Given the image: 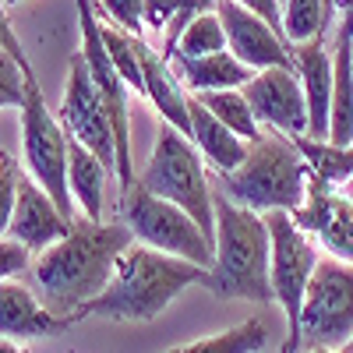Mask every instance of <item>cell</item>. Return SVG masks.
<instances>
[{"label":"cell","instance_id":"cell-26","mask_svg":"<svg viewBox=\"0 0 353 353\" xmlns=\"http://www.w3.org/2000/svg\"><path fill=\"white\" fill-rule=\"evenodd\" d=\"M194 99L209 110L219 124H226L237 138H244L248 145H254L261 138V124H258V117L251 113V106H248L241 88H226V92H201Z\"/></svg>","mask_w":353,"mask_h":353},{"label":"cell","instance_id":"cell-41","mask_svg":"<svg viewBox=\"0 0 353 353\" xmlns=\"http://www.w3.org/2000/svg\"><path fill=\"white\" fill-rule=\"evenodd\" d=\"M4 4H8V8H11V4H21V0H4Z\"/></svg>","mask_w":353,"mask_h":353},{"label":"cell","instance_id":"cell-33","mask_svg":"<svg viewBox=\"0 0 353 353\" xmlns=\"http://www.w3.org/2000/svg\"><path fill=\"white\" fill-rule=\"evenodd\" d=\"M216 8H219V0H181V14H176V21L166 28V50L176 43V36H181L198 14H209V11H216Z\"/></svg>","mask_w":353,"mask_h":353},{"label":"cell","instance_id":"cell-31","mask_svg":"<svg viewBox=\"0 0 353 353\" xmlns=\"http://www.w3.org/2000/svg\"><path fill=\"white\" fill-rule=\"evenodd\" d=\"M96 14L110 18L117 28H121V32L138 36L141 25H145V0H99Z\"/></svg>","mask_w":353,"mask_h":353},{"label":"cell","instance_id":"cell-40","mask_svg":"<svg viewBox=\"0 0 353 353\" xmlns=\"http://www.w3.org/2000/svg\"><path fill=\"white\" fill-rule=\"evenodd\" d=\"M307 353H343V350H307Z\"/></svg>","mask_w":353,"mask_h":353},{"label":"cell","instance_id":"cell-17","mask_svg":"<svg viewBox=\"0 0 353 353\" xmlns=\"http://www.w3.org/2000/svg\"><path fill=\"white\" fill-rule=\"evenodd\" d=\"M78 321V314H53L32 290L8 279L0 283V339H39V336H61Z\"/></svg>","mask_w":353,"mask_h":353},{"label":"cell","instance_id":"cell-5","mask_svg":"<svg viewBox=\"0 0 353 353\" xmlns=\"http://www.w3.org/2000/svg\"><path fill=\"white\" fill-rule=\"evenodd\" d=\"M138 184L145 191H152L156 198L173 201L176 209H184L201 226L205 237L216 244V209H212L216 191L209 184V173H205V159L188 134L163 124L149 163L138 173Z\"/></svg>","mask_w":353,"mask_h":353},{"label":"cell","instance_id":"cell-38","mask_svg":"<svg viewBox=\"0 0 353 353\" xmlns=\"http://www.w3.org/2000/svg\"><path fill=\"white\" fill-rule=\"evenodd\" d=\"M339 350H343V353H353V336H350V339H346V343H343Z\"/></svg>","mask_w":353,"mask_h":353},{"label":"cell","instance_id":"cell-8","mask_svg":"<svg viewBox=\"0 0 353 353\" xmlns=\"http://www.w3.org/2000/svg\"><path fill=\"white\" fill-rule=\"evenodd\" d=\"M68 149L71 138L61 121L50 113L36 71L25 78V103H21V152L28 176L57 201L71 223H74V198L68 191Z\"/></svg>","mask_w":353,"mask_h":353},{"label":"cell","instance_id":"cell-4","mask_svg":"<svg viewBox=\"0 0 353 353\" xmlns=\"http://www.w3.org/2000/svg\"><path fill=\"white\" fill-rule=\"evenodd\" d=\"M307 163L286 134H261L237 170L216 173V184L219 194H226L233 205L269 216L301 209L307 194Z\"/></svg>","mask_w":353,"mask_h":353},{"label":"cell","instance_id":"cell-11","mask_svg":"<svg viewBox=\"0 0 353 353\" xmlns=\"http://www.w3.org/2000/svg\"><path fill=\"white\" fill-rule=\"evenodd\" d=\"M61 128L68 131L71 141L85 145L88 152H96L117 176V141H113V124H110V113L106 103L99 96V88L88 74V64L81 50L71 57L68 64V78H64V99H61Z\"/></svg>","mask_w":353,"mask_h":353},{"label":"cell","instance_id":"cell-39","mask_svg":"<svg viewBox=\"0 0 353 353\" xmlns=\"http://www.w3.org/2000/svg\"><path fill=\"white\" fill-rule=\"evenodd\" d=\"M336 4H339V0H325V8H329V18L336 14Z\"/></svg>","mask_w":353,"mask_h":353},{"label":"cell","instance_id":"cell-14","mask_svg":"<svg viewBox=\"0 0 353 353\" xmlns=\"http://www.w3.org/2000/svg\"><path fill=\"white\" fill-rule=\"evenodd\" d=\"M219 21H223V32H226V50L237 57L241 64H248L251 71H269V68H293V57H290V43L283 32L251 14L248 8L233 4V0H219L216 8Z\"/></svg>","mask_w":353,"mask_h":353},{"label":"cell","instance_id":"cell-1","mask_svg":"<svg viewBox=\"0 0 353 353\" xmlns=\"http://www.w3.org/2000/svg\"><path fill=\"white\" fill-rule=\"evenodd\" d=\"M131 244L134 233L121 219L117 223L74 219L68 237L46 248L32 265L43 304L53 314H78L88 301H96L110 286L117 261Z\"/></svg>","mask_w":353,"mask_h":353},{"label":"cell","instance_id":"cell-25","mask_svg":"<svg viewBox=\"0 0 353 353\" xmlns=\"http://www.w3.org/2000/svg\"><path fill=\"white\" fill-rule=\"evenodd\" d=\"M265 343H269V332H265V321L261 318H248L241 325H233L226 332L216 336H205L184 346H173L166 353H258Z\"/></svg>","mask_w":353,"mask_h":353},{"label":"cell","instance_id":"cell-6","mask_svg":"<svg viewBox=\"0 0 353 353\" xmlns=\"http://www.w3.org/2000/svg\"><path fill=\"white\" fill-rule=\"evenodd\" d=\"M269 237H272V261H269V286L272 301L286 314V339L279 353H304L301 350V314L311 276L318 269V248L311 233H304L293 223L290 212H269Z\"/></svg>","mask_w":353,"mask_h":353},{"label":"cell","instance_id":"cell-27","mask_svg":"<svg viewBox=\"0 0 353 353\" xmlns=\"http://www.w3.org/2000/svg\"><path fill=\"white\" fill-rule=\"evenodd\" d=\"M329 21L325 0H283V36L290 46L325 36Z\"/></svg>","mask_w":353,"mask_h":353},{"label":"cell","instance_id":"cell-32","mask_svg":"<svg viewBox=\"0 0 353 353\" xmlns=\"http://www.w3.org/2000/svg\"><path fill=\"white\" fill-rule=\"evenodd\" d=\"M28 261H32V251L21 248L18 241H4V237H0V283L21 276L28 269Z\"/></svg>","mask_w":353,"mask_h":353},{"label":"cell","instance_id":"cell-18","mask_svg":"<svg viewBox=\"0 0 353 353\" xmlns=\"http://www.w3.org/2000/svg\"><path fill=\"white\" fill-rule=\"evenodd\" d=\"M138 46V61H141V74H145V99H149L159 113V121L176 128L181 134L191 138V113H188V92L181 88L173 64L163 53H156L141 36L134 39Z\"/></svg>","mask_w":353,"mask_h":353},{"label":"cell","instance_id":"cell-22","mask_svg":"<svg viewBox=\"0 0 353 353\" xmlns=\"http://www.w3.org/2000/svg\"><path fill=\"white\" fill-rule=\"evenodd\" d=\"M332 128L329 141L332 145H353V64L350 39H332Z\"/></svg>","mask_w":353,"mask_h":353},{"label":"cell","instance_id":"cell-20","mask_svg":"<svg viewBox=\"0 0 353 353\" xmlns=\"http://www.w3.org/2000/svg\"><path fill=\"white\" fill-rule=\"evenodd\" d=\"M110 173L113 170L96 152H88L85 145L71 141V149H68V191L74 198V209L85 212V219H99L103 223Z\"/></svg>","mask_w":353,"mask_h":353},{"label":"cell","instance_id":"cell-10","mask_svg":"<svg viewBox=\"0 0 353 353\" xmlns=\"http://www.w3.org/2000/svg\"><path fill=\"white\" fill-rule=\"evenodd\" d=\"M353 336V265L339 258H318L311 276L304 314H301V350H339Z\"/></svg>","mask_w":353,"mask_h":353},{"label":"cell","instance_id":"cell-30","mask_svg":"<svg viewBox=\"0 0 353 353\" xmlns=\"http://www.w3.org/2000/svg\"><path fill=\"white\" fill-rule=\"evenodd\" d=\"M32 71H25L18 64V57H11L8 50H0V110L18 106L25 103V78Z\"/></svg>","mask_w":353,"mask_h":353},{"label":"cell","instance_id":"cell-2","mask_svg":"<svg viewBox=\"0 0 353 353\" xmlns=\"http://www.w3.org/2000/svg\"><path fill=\"white\" fill-rule=\"evenodd\" d=\"M188 286H212V269H201L194 261L173 258L152 248H138L131 244L117 272L110 279V286L99 293L96 301H88L78 318H110V321H152L159 318Z\"/></svg>","mask_w":353,"mask_h":353},{"label":"cell","instance_id":"cell-19","mask_svg":"<svg viewBox=\"0 0 353 353\" xmlns=\"http://www.w3.org/2000/svg\"><path fill=\"white\" fill-rule=\"evenodd\" d=\"M188 113H191V141L212 173H230L248 159L251 145L244 138H237L226 124H219L191 92H188Z\"/></svg>","mask_w":353,"mask_h":353},{"label":"cell","instance_id":"cell-28","mask_svg":"<svg viewBox=\"0 0 353 353\" xmlns=\"http://www.w3.org/2000/svg\"><path fill=\"white\" fill-rule=\"evenodd\" d=\"M99 36H103V43H106V53H110L117 74L124 78V85L131 88V92L145 96V74H141L138 46H134L138 36H128V32H121L117 25H103V21H99Z\"/></svg>","mask_w":353,"mask_h":353},{"label":"cell","instance_id":"cell-16","mask_svg":"<svg viewBox=\"0 0 353 353\" xmlns=\"http://www.w3.org/2000/svg\"><path fill=\"white\" fill-rule=\"evenodd\" d=\"M11 241H18L28 251H46L57 241H64L71 233V219L57 209V201L32 181L28 173H21L18 184V201H14V219H11Z\"/></svg>","mask_w":353,"mask_h":353},{"label":"cell","instance_id":"cell-3","mask_svg":"<svg viewBox=\"0 0 353 353\" xmlns=\"http://www.w3.org/2000/svg\"><path fill=\"white\" fill-rule=\"evenodd\" d=\"M212 209H216V265L209 293L241 297L251 304H272V286H269L272 237L265 216L241 209L219 191L212 198Z\"/></svg>","mask_w":353,"mask_h":353},{"label":"cell","instance_id":"cell-7","mask_svg":"<svg viewBox=\"0 0 353 353\" xmlns=\"http://www.w3.org/2000/svg\"><path fill=\"white\" fill-rule=\"evenodd\" d=\"M121 223L134 233V241L152 251L194 261L201 269L216 265V244L201 233V226L173 201H163L152 191H145L138 181L131 191L121 194Z\"/></svg>","mask_w":353,"mask_h":353},{"label":"cell","instance_id":"cell-13","mask_svg":"<svg viewBox=\"0 0 353 353\" xmlns=\"http://www.w3.org/2000/svg\"><path fill=\"white\" fill-rule=\"evenodd\" d=\"M304 233L329 248V258L353 265V201L343 198L329 181L307 173V194L297 212H290Z\"/></svg>","mask_w":353,"mask_h":353},{"label":"cell","instance_id":"cell-12","mask_svg":"<svg viewBox=\"0 0 353 353\" xmlns=\"http://www.w3.org/2000/svg\"><path fill=\"white\" fill-rule=\"evenodd\" d=\"M244 99L251 113L258 117V124H269L272 131L297 138L307 134V103H304V88L293 68H269L258 71L244 88Z\"/></svg>","mask_w":353,"mask_h":353},{"label":"cell","instance_id":"cell-23","mask_svg":"<svg viewBox=\"0 0 353 353\" xmlns=\"http://www.w3.org/2000/svg\"><path fill=\"white\" fill-rule=\"evenodd\" d=\"M290 141L314 176L329 181L332 188L353 181V145H332V141H318V138H307V134H297Z\"/></svg>","mask_w":353,"mask_h":353},{"label":"cell","instance_id":"cell-29","mask_svg":"<svg viewBox=\"0 0 353 353\" xmlns=\"http://www.w3.org/2000/svg\"><path fill=\"white\" fill-rule=\"evenodd\" d=\"M18 184H21V166L14 163L11 152H0V237L11 230L14 201H18Z\"/></svg>","mask_w":353,"mask_h":353},{"label":"cell","instance_id":"cell-24","mask_svg":"<svg viewBox=\"0 0 353 353\" xmlns=\"http://www.w3.org/2000/svg\"><path fill=\"white\" fill-rule=\"evenodd\" d=\"M223 50H226L223 21H219L216 11H209V14H198L163 57L173 64V61H201V57H212V53H223Z\"/></svg>","mask_w":353,"mask_h":353},{"label":"cell","instance_id":"cell-15","mask_svg":"<svg viewBox=\"0 0 353 353\" xmlns=\"http://www.w3.org/2000/svg\"><path fill=\"white\" fill-rule=\"evenodd\" d=\"M293 71L301 78L304 103H307V138L329 141L332 128V50L325 46V36L290 46Z\"/></svg>","mask_w":353,"mask_h":353},{"label":"cell","instance_id":"cell-35","mask_svg":"<svg viewBox=\"0 0 353 353\" xmlns=\"http://www.w3.org/2000/svg\"><path fill=\"white\" fill-rule=\"evenodd\" d=\"M0 50H8L11 57H18V64L25 68V71H32V64H28V53L21 50V43H18V36H14V25H11V18H8V4L0 0Z\"/></svg>","mask_w":353,"mask_h":353},{"label":"cell","instance_id":"cell-21","mask_svg":"<svg viewBox=\"0 0 353 353\" xmlns=\"http://www.w3.org/2000/svg\"><path fill=\"white\" fill-rule=\"evenodd\" d=\"M173 71L181 78V85L188 88L191 96L201 92H226V88H244L254 71L248 64H241L230 50L201 57V61H173Z\"/></svg>","mask_w":353,"mask_h":353},{"label":"cell","instance_id":"cell-42","mask_svg":"<svg viewBox=\"0 0 353 353\" xmlns=\"http://www.w3.org/2000/svg\"><path fill=\"white\" fill-rule=\"evenodd\" d=\"M350 64H353V53H350Z\"/></svg>","mask_w":353,"mask_h":353},{"label":"cell","instance_id":"cell-34","mask_svg":"<svg viewBox=\"0 0 353 353\" xmlns=\"http://www.w3.org/2000/svg\"><path fill=\"white\" fill-rule=\"evenodd\" d=\"M181 14V0H145V25L152 28V32H163L170 28Z\"/></svg>","mask_w":353,"mask_h":353},{"label":"cell","instance_id":"cell-37","mask_svg":"<svg viewBox=\"0 0 353 353\" xmlns=\"http://www.w3.org/2000/svg\"><path fill=\"white\" fill-rule=\"evenodd\" d=\"M336 39H350L353 43V0H339L336 4Z\"/></svg>","mask_w":353,"mask_h":353},{"label":"cell","instance_id":"cell-9","mask_svg":"<svg viewBox=\"0 0 353 353\" xmlns=\"http://www.w3.org/2000/svg\"><path fill=\"white\" fill-rule=\"evenodd\" d=\"M78 28H81V57L88 64V74H92L99 96L106 103L110 124H113V141H117V184H121V194L134 188V163H131V88L124 85V78L117 74L106 43L99 36V14L92 0H78Z\"/></svg>","mask_w":353,"mask_h":353},{"label":"cell","instance_id":"cell-43","mask_svg":"<svg viewBox=\"0 0 353 353\" xmlns=\"http://www.w3.org/2000/svg\"><path fill=\"white\" fill-rule=\"evenodd\" d=\"M21 353H28V350H25V346H21Z\"/></svg>","mask_w":353,"mask_h":353},{"label":"cell","instance_id":"cell-36","mask_svg":"<svg viewBox=\"0 0 353 353\" xmlns=\"http://www.w3.org/2000/svg\"><path fill=\"white\" fill-rule=\"evenodd\" d=\"M233 4L248 8L251 14H258V18L269 21L276 32H283V0H233Z\"/></svg>","mask_w":353,"mask_h":353}]
</instances>
